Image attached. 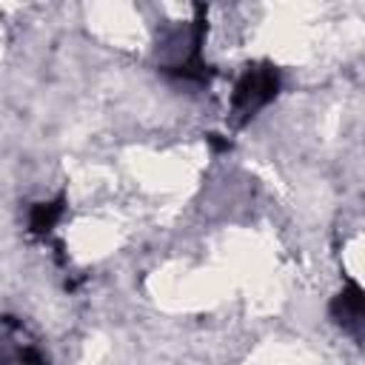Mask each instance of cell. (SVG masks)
Instances as JSON below:
<instances>
[{"instance_id":"cell-1","label":"cell","mask_w":365,"mask_h":365,"mask_svg":"<svg viewBox=\"0 0 365 365\" xmlns=\"http://www.w3.org/2000/svg\"><path fill=\"white\" fill-rule=\"evenodd\" d=\"M279 83L282 80H279L277 66H271V63L248 66L231 94V111H234L237 125H245L259 108H265L279 94Z\"/></svg>"},{"instance_id":"cell-2","label":"cell","mask_w":365,"mask_h":365,"mask_svg":"<svg viewBox=\"0 0 365 365\" xmlns=\"http://www.w3.org/2000/svg\"><path fill=\"white\" fill-rule=\"evenodd\" d=\"M0 365H48L26 325L14 317H0Z\"/></svg>"},{"instance_id":"cell-3","label":"cell","mask_w":365,"mask_h":365,"mask_svg":"<svg viewBox=\"0 0 365 365\" xmlns=\"http://www.w3.org/2000/svg\"><path fill=\"white\" fill-rule=\"evenodd\" d=\"M362 314H365V297L359 282H348L331 302V317L336 319V325H342L345 331H351L359 339V328H362Z\"/></svg>"},{"instance_id":"cell-4","label":"cell","mask_w":365,"mask_h":365,"mask_svg":"<svg viewBox=\"0 0 365 365\" xmlns=\"http://www.w3.org/2000/svg\"><path fill=\"white\" fill-rule=\"evenodd\" d=\"M63 197H57V200H51V202H37L34 208H31V217H29V228H31V234H37V237H46L54 225H57V220L63 217Z\"/></svg>"}]
</instances>
